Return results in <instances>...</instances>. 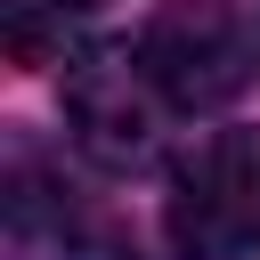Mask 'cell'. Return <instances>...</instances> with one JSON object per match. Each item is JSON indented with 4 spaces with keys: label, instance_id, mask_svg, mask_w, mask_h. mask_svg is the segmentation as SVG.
<instances>
[{
    "label": "cell",
    "instance_id": "3957f363",
    "mask_svg": "<svg viewBox=\"0 0 260 260\" xmlns=\"http://www.w3.org/2000/svg\"><path fill=\"white\" fill-rule=\"evenodd\" d=\"M162 114L171 98L154 89V73L138 65V49H89L65 57V122L73 146L106 171H146L162 154Z\"/></svg>",
    "mask_w": 260,
    "mask_h": 260
},
{
    "label": "cell",
    "instance_id": "6da1fadb",
    "mask_svg": "<svg viewBox=\"0 0 260 260\" xmlns=\"http://www.w3.org/2000/svg\"><path fill=\"white\" fill-rule=\"evenodd\" d=\"M162 236L179 260L260 252V130H211L195 154H179L162 195Z\"/></svg>",
    "mask_w": 260,
    "mask_h": 260
},
{
    "label": "cell",
    "instance_id": "277c9868",
    "mask_svg": "<svg viewBox=\"0 0 260 260\" xmlns=\"http://www.w3.org/2000/svg\"><path fill=\"white\" fill-rule=\"evenodd\" d=\"M89 8H98V0H16V8H8V41H16L24 57H41V49L65 41V24L89 16Z\"/></svg>",
    "mask_w": 260,
    "mask_h": 260
},
{
    "label": "cell",
    "instance_id": "7a4b0ae2",
    "mask_svg": "<svg viewBox=\"0 0 260 260\" xmlns=\"http://www.w3.org/2000/svg\"><path fill=\"white\" fill-rule=\"evenodd\" d=\"M130 49H138V65L154 73V89H162L171 106H187V114L228 106V98L252 81V24H244L228 0H162Z\"/></svg>",
    "mask_w": 260,
    "mask_h": 260
}]
</instances>
